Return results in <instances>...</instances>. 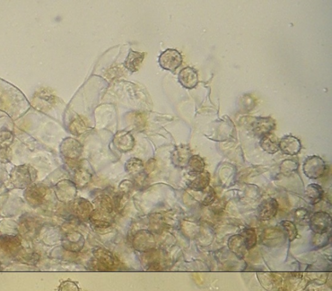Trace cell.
Returning a JSON list of instances; mask_svg holds the SVG:
<instances>
[{"label":"cell","mask_w":332,"mask_h":291,"mask_svg":"<svg viewBox=\"0 0 332 291\" xmlns=\"http://www.w3.org/2000/svg\"><path fill=\"white\" fill-rule=\"evenodd\" d=\"M326 165L320 156H309L303 164V171L305 175L311 179H318L324 175Z\"/></svg>","instance_id":"obj_1"},{"label":"cell","mask_w":332,"mask_h":291,"mask_svg":"<svg viewBox=\"0 0 332 291\" xmlns=\"http://www.w3.org/2000/svg\"><path fill=\"white\" fill-rule=\"evenodd\" d=\"M182 55L174 49H168L160 55L158 63L163 69L175 72L182 63Z\"/></svg>","instance_id":"obj_2"},{"label":"cell","mask_w":332,"mask_h":291,"mask_svg":"<svg viewBox=\"0 0 332 291\" xmlns=\"http://www.w3.org/2000/svg\"><path fill=\"white\" fill-rule=\"evenodd\" d=\"M309 225L311 230L316 234H325L331 227L330 215L323 211L313 213L309 218Z\"/></svg>","instance_id":"obj_3"},{"label":"cell","mask_w":332,"mask_h":291,"mask_svg":"<svg viewBox=\"0 0 332 291\" xmlns=\"http://www.w3.org/2000/svg\"><path fill=\"white\" fill-rule=\"evenodd\" d=\"M278 203L273 198H269L263 200L258 208L259 219L269 220L275 217L278 212Z\"/></svg>","instance_id":"obj_4"},{"label":"cell","mask_w":332,"mask_h":291,"mask_svg":"<svg viewBox=\"0 0 332 291\" xmlns=\"http://www.w3.org/2000/svg\"><path fill=\"white\" fill-rule=\"evenodd\" d=\"M301 149L302 144L300 141L293 136H285L279 142V150L287 155H296Z\"/></svg>","instance_id":"obj_5"},{"label":"cell","mask_w":332,"mask_h":291,"mask_svg":"<svg viewBox=\"0 0 332 291\" xmlns=\"http://www.w3.org/2000/svg\"><path fill=\"white\" fill-rule=\"evenodd\" d=\"M276 123L271 118H258L254 121L252 127L253 132L259 138L269 133L275 129Z\"/></svg>","instance_id":"obj_6"},{"label":"cell","mask_w":332,"mask_h":291,"mask_svg":"<svg viewBox=\"0 0 332 291\" xmlns=\"http://www.w3.org/2000/svg\"><path fill=\"white\" fill-rule=\"evenodd\" d=\"M179 81L182 87L187 89H193L199 83L196 70L191 67L183 68L179 73Z\"/></svg>","instance_id":"obj_7"},{"label":"cell","mask_w":332,"mask_h":291,"mask_svg":"<svg viewBox=\"0 0 332 291\" xmlns=\"http://www.w3.org/2000/svg\"><path fill=\"white\" fill-rule=\"evenodd\" d=\"M145 55V53L136 52L130 50L128 56L124 62L125 67L132 73L138 71L144 60Z\"/></svg>","instance_id":"obj_8"},{"label":"cell","mask_w":332,"mask_h":291,"mask_svg":"<svg viewBox=\"0 0 332 291\" xmlns=\"http://www.w3.org/2000/svg\"><path fill=\"white\" fill-rule=\"evenodd\" d=\"M280 140L274 134L269 133L261 138L260 146L266 153L274 154L279 151Z\"/></svg>","instance_id":"obj_9"},{"label":"cell","mask_w":332,"mask_h":291,"mask_svg":"<svg viewBox=\"0 0 332 291\" xmlns=\"http://www.w3.org/2000/svg\"><path fill=\"white\" fill-rule=\"evenodd\" d=\"M228 248L239 258L243 259L246 253L245 243L243 238L241 235H235L231 237L228 242Z\"/></svg>","instance_id":"obj_10"},{"label":"cell","mask_w":332,"mask_h":291,"mask_svg":"<svg viewBox=\"0 0 332 291\" xmlns=\"http://www.w3.org/2000/svg\"><path fill=\"white\" fill-rule=\"evenodd\" d=\"M305 193L309 203L314 205L322 199L324 191L319 185L311 184L307 186Z\"/></svg>","instance_id":"obj_11"},{"label":"cell","mask_w":332,"mask_h":291,"mask_svg":"<svg viewBox=\"0 0 332 291\" xmlns=\"http://www.w3.org/2000/svg\"><path fill=\"white\" fill-rule=\"evenodd\" d=\"M210 181V173L207 171H204L198 175L197 177L191 183L190 187L195 191H203L208 186Z\"/></svg>","instance_id":"obj_12"},{"label":"cell","mask_w":332,"mask_h":291,"mask_svg":"<svg viewBox=\"0 0 332 291\" xmlns=\"http://www.w3.org/2000/svg\"><path fill=\"white\" fill-rule=\"evenodd\" d=\"M188 165L191 175H199L203 173L205 164L203 158L199 156H193L189 160Z\"/></svg>","instance_id":"obj_13"},{"label":"cell","mask_w":332,"mask_h":291,"mask_svg":"<svg viewBox=\"0 0 332 291\" xmlns=\"http://www.w3.org/2000/svg\"><path fill=\"white\" fill-rule=\"evenodd\" d=\"M283 236V233L278 229L269 228L265 231L263 241L264 243L269 244V246H275L278 242H280L281 237Z\"/></svg>","instance_id":"obj_14"},{"label":"cell","mask_w":332,"mask_h":291,"mask_svg":"<svg viewBox=\"0 0 332 291\" xmlns=\"http://www.w3.org/2000/svg\"><path fill=\"white\" fill-rule=\"evenodd\" d=\"M241 235L243 238L244 243L247 250H250L256 246L257 236L254 228H246Z\"/></svg>","instance_id":"obj_15"},{"label":"cell","mask_w":332,"mask_h":291,"mask_svg":"<svg viewBox=\"0 0 332 291\" xmlns=\"http://www.w3.org/2000/svg\"><path fill=\"white\" fill-rule=\"evenodd\" d=\"M281 225L284 228L288 239L290 241H293L297 236L298 231L295 224L289 220H283L281 222Z\"/></svg>","instance_id":"obj_16"},{"label":"cell","mask_w":332,"mask_h":291,"mask_svg":"<svg viewBox=\"0 0 332 291\" xmlns=\"http://www.w3.org/2000/svg\"><path fill=\"white\" fill-rule=\"evenodd\" d=\"M298 167V164L294 161L286 160L281 163L280 171L283 175L288 176L297 170Z\"/></svg>","instance_id":"obj_17"},{"label":"cell","mask_w":332,"mask_h":291,"mask_svg":"<svg viewBox=\"0 0 332 291\" xmlns=\"http://www.w3.org/2000/svg\"><path fill=\"white\" fill-rule=\"evenodd\" d=\"M295 220L299 224H303L305 222H309V214L306 209L301 208L295 211Z\"/></svg>","instance_id":"obj_18"},{"label":"cell","mask_w":332,"mask_h":291,"mask_svg":"<svg viewBox=\"0 0 332 291\" xmlns=\"http://www.w3.org/2000/svg\"><path fill=\"white\" fill-rule=\"evenodd\" d=\"M59 291H79L78 285L73 281H66L61 283Z\"/></svg>","instance_id":"obj_19"},{"label":"cell","mask_w":332,"mask_h":291,"mask_svg":"<svg viewBox=\"0 0 332 291\" xmlns=\"http://www.w3.org/2000/svg\"><path fill=\"white\" fill-rule=\"evenodd\" d=\"M215 199V193L214 190V189H212V187H210V191H209L207 197L205 198V199L204 200L203 204L205 205V206H208L212 204L214 202Z\"/></svg>","instance_id":"obj_20"}]
</instances>
